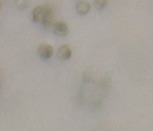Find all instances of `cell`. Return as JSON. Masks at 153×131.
Wrapping results in <instances>:
<instances>
[{
  "instance_id": "2",
  "label": "cell",
  "mask_w": 153,
  "mask_h": 131,
  "mask_svg": "<svg viewBox=\"0 0 153 131\" xmlns=\"http://www.w3.org/2000/svg\"><path fill=\"white\" fill-rule=\"evenodd\" d=\"M53 30L57 36L59 37H65L68 34V26L65 22L63 21H58L53 24Z\"/></svg>"
},
{
  "instance_id": "6",
  "label": "cell",
  "mask_w": 153,
  "mask_h": 131,
  "mask_svg": "<svg viewBox=\"0 0 153 131\" xmlns=\"http://www.w3.org/2000/svg\"><path fill=\"white\" fill-rule=\"evenodd\" d=\"M108 3V0H94V5L98 10H102Z\"/></svg>"
},
{
  "instance_id": "5",
  "label": "cell",
  "mask_w": 153,
  "mask_h": 131,
  "mask_svg": "<svg viewBox=\"0 0 153 131\" xmlns=\"http://www.w3.org/2000/svg\"><path fill=\"white\" fill-rule=\"evenodd\" d=\"M76 9V13L79 14V15L84 16L86 14H88V12L90 11V4L87 1H85V0H81V1L78 2Z\"/></svg>"
},
{
  "instance_id": "1",
  "label": "cell",
  "mask_w": 153,
  "mask_h": 131,
  "mask_svg": "<svg viewBox=\"0 0 153 131\" xmlns=\"http://www.w3.org/2000/svg\"><path fill=\"white\" fill-rule=\"evenodd\" d=\"M33 20L38 23H42L45 28L53 26V9L49 5H39L33 11Z\"/></svg>"
},
{
  "instance_id": "3",
  "label": "cell",
  "mask_w": 153,
  "mask_h": 131,
  "mask_svg": "<svg viewBox=\"0 0 153 131\" xmlns=\"http://www.w3.org/2000/svg\"><path fill=\"white\" fill-rule=\"evenodd\" d=\"M53 47L49 44H41L38 48V55L40 58L44 60H47L53 56Z\"/></svg>"
},
{
  "instance_id": "4",
  "label": "cell",
  "mask_w": 153,
  "mask_h": 131,
  "mask_svg": "<svg viewBox=\"0 0 153 131\" xmlns=\"http://www.w3.org/2000/svg\"><path fill=\"white\" fill-rule=\"evenodd\" d=\"M57 55L59 59L68 60L71 57V49H70V47L67 46V45H62V46H60L59 49H58Z\"/></svg>"
},
{
  "instance_id": "7",
  "label": "cell",
  "mask_w": 153,
  "mask_h": 131,
  "mask_svg": "<svg viewBox=\"0 0 153 131\" xmlns=\"http://www.w3.org/2000/svg\"><path fill=\"white\" fill-rule=\"evenodd\" d=\"M0 7H1V4H0Z\"/></svg>"
}]
</instances>
